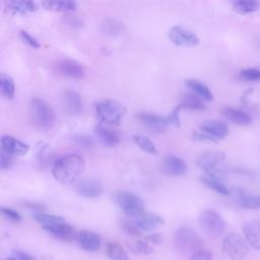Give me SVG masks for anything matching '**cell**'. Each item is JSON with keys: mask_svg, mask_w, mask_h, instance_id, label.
<instances>
[{"mask_svg": "<svg viewBox=\"0 0 260 260\" xmlns=\"http://www.w3.org/2000/svg\"><path fill=\"white\" fill-rule=\"evenodd\" d=\"M85 161L79 154L69 153L58 157L52 165L51 172L54 179L61 185L74 183L82 174Z\"/></svg>", "mask_w": 260, "mask_h": 260, "instance_id": "cell-1", "label": "cell"}, {"mask_svg": "<svg viewBox=\"0 0 260 260\" xmlns=\"http://www.w3.org/2000/svg\"><path fill=\"white\" fill-rule=\"evenodd\" d=\"M28 117L31 125L40 130L50 129L55 123L52 107L42 99L35 98L28 104Z\"/></svg>", "mask_w": 260, "mask_h": 260, "instance_id": "cell-2", "label": "cell"}, {"mask_svg": "<svg viewBox=\"0 0 260 260\" xmlns=\"http://www.w3.org/2000/svg\"><path fill=\"white\" fill-rule=\"evenodd\" d=\"M198 167L204 171L205 175L224 181L226 178L225 155L221 151H206L197 158Z\"/></svg>", "mask_w": 260, "mask_h": 260, "instance_id": "cell-3", "label": "cell"}, {"mask_svg": "<svg viewBox=\"0 0 260 260\" xmlns=\"http://www.w3.org/2000/svg\"><path fill=\"white\" fill-rule=\"evenodd\" d=\"M124 105L115 100H105L95 105V113L101 121L110 125H117L126 114Z\"/></svg>", "mask_w": 260, "mask_h": 260, "instance_id": "cell-4", "label": "cell"}, {"mask_svg": "<svg viewBox=\"0 0 260 260\" xmlns=\"http://www.w3.org/2000/svg\"><path fill=\"white\" fill-rule=\"evenodd\" d=\"M115 199L126 215L139 218L144 214L143 201L133 192L119 191L115 194Z\"/></svg>", "mask_w": 260, "mask_h": 260, "instance_id": "cell-5", "label": "cell"}, {"mask_svg": "<svg viewBox=\"0 0 260 260\" xmlns=\"http://www.w3.org/2000/svg\"><path fill=\"white\" fill-rule=\"evenodd\" d=\"M222 251L232 260H243L249 251L246 239L237 233H229L222 240Z\"/></svg>", "mask_w": 260, "mask_h": 260, "instance_id": "cell-6", "label": "cell"}, {"mask_svg": "<svg viewBox=\"0 0 260 260\" xmlns=\"http://www.w3.org/2000/svg\"><path fill=\"white\" fill-rule=\"evenodd\" d=\"M175 245L184 253L200 251L202 247V241L198 234L190 228H181L175 234Z\"/></svg>", "mask_w": 260, "mask_h": 260, "instance_id": "cell-7", "label": "cell"}, {"mask_svg": "<svg viewBox=\"0 0 260 260\" xmlns=\"http://www.w3.org/2000/svg\"><path fill=\"white\" fill-rule=\"evenodd\" d=\"M199 225L201 230L209 237L220 236L224 231V221L221 216L212 209H206L199 216Z\"/></svg>", "mask_w": 260, "mask_h": 260, "instance_id": "cell-8", "label": "cell"}, {"mask_svg": "<svg viewBox=\"0 0 260 260\" xmlns=\"http://www.w3.org/2000/svg\"><path fill=\"white\" fill-rule=\"evenodd\" d=\"M53 72L61 77L80 79L84 75L83 66L72 59H57L52 63Z\"/></svg>", "mask_w": 260, "mask_h": 260, "instance_id": "cell-9", "label": "cell"}, {"mask_svg": "<svg viewBox=\"0 0 260 260\" xmlns=\"http://www.w3.org/2000/svg\"><path fill=\"white\" fill-rule=\"evenodd\" d=\"M168 36L171 42L179 47H194L197 46L200 42L196 34L180 25H175L171 27Z\"/></svg>", "mask_w": 260, "mask_h": 260, "instance_id": "cell-10", "label": "cell"}, {"mask_svg": "<svg viewBox=\"0 0 260 260\" xmlns=\"http://www.w3.org/2000/svg\"><path fill=\"white\" fill-rule=\"evenodd\" d=\"M77 194L85 198H98L103 193V186L100 181L92 178L78 180L74 186Z\"/></svg>", "mask_w": 260, "mask_h": 260, "instance_id": "cell-11", "label": "cell"}, {"mask_svg": "<svg viewBox=\"0 0 260 260\" xmlns=\"http://www.w3.org/2000/svg\"><path fill=\"white\" fill-rule=\"evenodd\" d=\"M233 199L242 207L255 209L260 207V196L242 188H234L231 191Z\"/></svg>", "mask_w": 260, "mask_h": 260, "instance_id": "cell-12", "label": "cell"}, {"mask_svg": "<svg viewBox=\"0 0 260 260\" xmlns=\"http://www.w3.org/2000/svg\"><path fill=\"white\" fill-rule=\"evenodd\" d=\"M200 130L203 133H206L216 140L223 139L229 134V126L225 122L217 119L205 120L200 125Z\"/></svg>", "mask_w": 260, "mask_h": 260, "instance_id": "cell-13", "label": "cell"}, {"mask_svg": "<svg viewBox=\"0 0 260 260\" xmlns=\"http://www.w3.org/2000/svg\"><path fill=\"white\" fill-rule=\"evenodd\" d=\"M243 234L248 244L260 250V218H251L243 225Z\"/></svg>", "mask_w": 260, "mask_h": 260, "instance_id": "cell-14", "label": "cell"}, {"mask_svg": "<svg viewBox=\"0 0 260 260\" xmlns=\"http://www.w3.org/2000/svg\"><path fill=\"white\" fill-rule=\"evenodd\" d=\"M76 241L81 249L87 252H95L100 250L102 245L101 237L92 231H81L76 236Z\"/></svg>", "mask_w": 260, "mask_h": 260, "instance_id": "cell-15", "label": "cell"}, {"mask_svg": "<svg viewBox=\"0 0 260 260\" xmlns=\"http://www.w3.org/2000/svg\"><path fill=\"white\" fill-rule=\"evenodd\" d=\"M137 118L144 126L154 132H164L169 125L167 117H162L160 115L152 113H139L137 115Z\"/></svg>", "mask_w": 260, "mask_h": 260, "instance_id": "cell-16", "label": "cell"}, {"mask_svg": "<svg viewBox=\"0 0 260 260\" xmlns=\"http://www.w3.org/2000/svg\"><path fill=\"white\" fill-rule=\"evenodd\" d=\"M1 144H2V149L10 153L11 155L21 156L26 154L29 149L26 143L10 135H3L1 138Z\"/></svg>", "mask_w": 260, "mask_h": 260, "instance_id": "cell-17", "label": "cell"}, {"mask_svg": "<svg viewBox=\"0 0 260 260\" xmlns=\"http://www.w3.org/2000/svg\"><path fill=\"white\" fill-rule=\"evenodd\" d=\"M161 170L169 176H182L186 173L187 166L182 158L169 155L164 158L161 162Z\"/></svg>", "mask_w": 260, "mask_h": 260, "instance_id": "cell-18", "label": "cell"}, {"mask_svg": "<svg viewBox=\"0 0 260 260\" xmlns=\"http://www.w3.org/2000/svg\"><path fill=\"white\" fill-rule=\"evenodd\" d=\"M65 111L70 115H78L82 111V100L80 95L71 89L65 90L62 96Z\"/></svg>", "mask_w": 260, "mask_h": 260, "instance_id": "cell-19", "label": "cell"}, {"mask_svg": "<svg viewBox=\"0 0 260 260\" xmlns=\"http://www.w3.org/2000/svg\"><path fill=\"white\" fill-rule=\"evenodd\" d=\"M4 9L11 14H26L34 12L38 9V5L32 1H6L4 3Z\"/></svg>", "mask_w": 260, "mask_h": 260, "instance_id": "cell-20", "label": "cell"}, {"mask_svg": "<svg viewBox=\"0 0 260 260\" xmlns=\"http://www.w3.org/2000/svg\"><path fill=\"white\" fill-rule=\"evenodd\" d=\"M220 112L226 119H229L230 121H232L237 125L247 126V125H250L252 122V117L248 113L240 109L224 107L220 110Z\"/></svg>", "mask_w": 260, "mask_h": 260, "instance_id": "cell-21", "label": "cell"}, {"mask_svg": "<svg viewBox=\"0 0 260 260\" xmlns=\"http://www.w3.org/2000/svg\"><path fill=\"white\" fill-rule=\"evenodd\" d=\"M43 229L48 233L52 234L53 236H55L56 238L62 240H71L75 237L74 229L70 224L66 223V221L52 225H45L43 226Z\"/></svg>", "mask_w": 260, "mask_h": 260, "instance_id": "cell-22", "label": "cell"}, {"mask_svg": "<svg viewBox=\"0 0 260 260\" xmlns=\"http://www.w3.org/2000/svg\"><path fill=\"white\" fill-rule=\"evenodd\" d=\"M94 134L104 145L116 146L117 144L120 143V137L117 134V132L107 127H104L101 125L96 126L94 128Z\"/></svg>", "mask_w": 260, "mask_h": 260, "instance_id": "cell-23", "label": "cell"}, {"mask_svg": "<svg viewBox=\"0 0 260 260\" xmlns=\"http://www.w3.org/2000/svg\"><path fill=\"white\" fill-rule=\"evenodd\" d=\"M135 223L142 231H153L164 224V219L158 214L146 213L137 218Z\"/></svg>", "mask_w": 260, "mask_h": 260, "instance_id": "cell-24", "label": "cell"}, {"mask_svg": "<svg viewBox=\"0 0 260 260\" xmlns=\"http://www.w3.org/2000/svg\"><path fill=\"white\" fill-rule=\"evenodd\" d=\"M45 9L51 11H58V12H71L75 11L77 8V3L74 1H45L42 3Z\"/></svg>", "mask_w": 260, "mask_h": 260, "instance_id": "cell-25", "label": "cell"}, {"mask_svg": "<svg viewBox=\"0 0 260 260\" xmlns=\"http://www.w3.org/2000/svg\"><path fill=\"white\" fill-rule=\"evenodd\" d=\"M185 83L189 88H191L197 95H199L204 101H212L213 94L210 91L209 87L205 83H203L197 79H191V78L186 79Z\"/></svg>", "mask_w": 260, "mask_h": 260, "instance_id": "cell-26", "label": "cell"}, {"mask_svg": "<svg viewBox=\"0 0 260 260\" xmlns=\"http://www.w3.org/2000/svg\"><path fill=\"white\" fill-rule=\"evenodd\" d=\"M204 100L195 93H185L182 96V101L179 104L182 109H190V110H205Z\"/></svg>", "mask_w": 260, "mask_h": 260, "instance_id": "cell-27", "label": "cell"}, {"mask_svg": "<svg viewBox=\"0 0 260 260\" xmlns=\"http://www.w3.org/2000/svg\"><path fill=\"white\" fill-rule=\"evenodd\" d=\"M201 182L206 186L208 187L209 189L221 194V195H230L231 194V191L228 189V187L224 185L223 181L222 180H219L217 178H214V177H211V176H202L200 178Z\"/></svg>", "mask_w": 260, "mask_h": 260, "instance_id": "cell-28", "label": "cell"}, {"mask_svg": "<svg viewBox=\"0 0 260 260\" xmlns=\"http://www.w3.org/2000/svg\"><path fill=\"white\" fill-rule=\"evenodd\" d=\"M0 91L1 95L6 100H12L15 94L14 81L5 73L0 74Z\"/></svg>", "mask_w": 260, "mask_h": 260, "instance_id": "cell-29", "label": "cell"}, {"mask_svg": "<svg viewBox=\"0 0 260 260\" xmlns=\"http://www.w3.org/2000/svg\"><path fill=\"white\" fill-rule=\"evenodd\" d=\"M106 253L112 260H130L124 248L117 242L110 241L106 246Z\"/></svg>", "mask_w": 260, "mask_h": 260, "instance_id": "cell-30", "label": "cell"}, {"mask_svg": "<svg viewBox=\"0 0 260 260\" xmlns=\"http://www.w3.org/2000/svg\"><path fill=\"white\" fill-rule=\"evenodd\" d=\"M260 2L255 0H239L233 3V9L239 14H248L258 10Z\"/></svg>", "mask_w": 260, "mask_h": 260, "instance_id": "cell-31", "label": "cell"}, {"mask_svg": "<svg viewBox=\"0 0 260 260\" xmlns=\"http://www.w3.org/2000/svg\"><path fill=\"white\" fill-rule=\"evenodd\" d=\"M34 218L37 222L41 223L43 226L45 225H52L60 222H65V219L62 216L50 214V213H44V212H36L34 214Z\"/></svg>", "mask_w": 260, "mask_h": 260, "instance_id": "cell-32", "label": "cell"}, {"mask_svg": "<svg viewBox=\"0 0 260 260\" xmlns=\"http://www.w3.org/2000/svg\"><path fill=\"white\" fill-rule=\"evenodd\" d=\"M133 141L134 143L143 151L150 153V154H157V148L154 145V143L147 138L146 136L143 135H134L133 136Z\"/></svg>", "mask_w": 260, "mask_h": 260, "instance_id": "cell-33", "label": "cell"}, {"mask_svg": "<svg viewBox=\"0 0 260 260\" xmlns=\"http://www.w3.org/2000/svg\"><path fill=\"white\" fill-rule=\"evenodd\" d=\"M122 30H123V23L113 18L106 19L105 22L102 24V31L107 36H111V37L117 36L121 34Z\"/></svg>", "mask_w": 260, "mask_h": 260, "instance_id": "cell-34", "label": "cell"}, {"mask_svg": "<svg viewBox=\"0 0 260 260\" xmlns=\"http://www.w3.org/2000/svg\"><path fill=\"white\" fill-rule=\"evenodd\" d=\"M128 247L134 253L144 254V255H148V254L152 253L151 246L145 240L144 241H142V240L130 241V242H128Z\"/></svg>", "mask_w": 260, "mask_h": 260, "instance_id": "cell-35", "label": "cell"}, {"mask_svg": "<svg viewBox=\"0 0 260 260\" xmlns=\"http://www.w3.org/2000/svg\"><path fill=\"white\" fill-rule=\"evenodd\" d=\"M120 226L128 235L135 236V237H138V236L141 235V230L134 222H131V221H128V220H122L120 222Z\"/></svg>", "mask_w": 260, "mask_h": 260, "instance_id": "cell-36", "label": "cell"}, {"mask_svg": "<svg viewBox=\"0 0 260 260\" xmlns=\"http://www.w3.org/2000/svg\"><path fill=\"white\" fill-rule=\"evenodd\" d=\"M241 76L246 79V80H260V69L257 68H247V69H243L240 72Z\"/></svg>", "mask_w": 260, "mask_h": 260, "instance_id": "cell-37", "label": "cell"}, {"mask_svg": "<svg viewBox=\"0 0 260 260\" xmlns=\"http://www.w3.org/2000/svg\"><path fill=\"white\" fill-rule=\"evenodd\" d=\"M74 140L78 146H80L83 149L89 150L93 147V141L90 137L85 135H77L74 137Z\"/></svg>", "mask_w": 260, "mask_h": 260, "instance_id": "cell-38", "label": "cell"}, {"mask_svg": "<svg viewBox=\"0 0 260 260\" xmlns=\"http://www.w3.org/2000/svg\"><path fill=\"white\" fill-rule=\"evenodd\" d=\"M12 165V155L5 150H1L0 154V169L2 171L8 170Z\"/></svg>", "mask_w": 260, "mask_h": 260, "instance_id": "cell-39", "label": "cell"}, {"mask_svg": "<svg viewBox=\"0 0 260 260\" xmlns=\"http://www.w3.org/2000/svg\"><path fill=\"white\" fill-rule=\"evenodd\" d=\"M20 37H21L22 41H23L24 43H26L29 47H32V48H36V49H38V48L41 47V45H40V43L38 42V40H37L36 38H34L31 35H29L26 30L21 29V30H20Z\"/></svg>", "mask_w": 260, "mask_h": 260, "instance_id": "cell-40", "label": "cell"}, {"mask_svg": "<svg viewBox=\"0 0 260 260\" xmlns=\"http://www.w3.org/2000/svg\"><path fill=\"white\" fill-rule=\"evenodd\" d=\"M1 212H2V214L4 215V216H6L7 218H9L10 220H12V221H20L21 220V216H20V214L16 211V210H14V209H12V208H9V207H1Z\"/></svg>", "mask_w": 260, "mask_h": 260, "instance_id": "cell-41", "label": "cell"}, {"mask_svg": "<svg viewBox=\"0 0 260 260\" xmlns=\"http://www.w3.org/2000/svg\"><path fill=\"white\" fill-rule=\"evenodd\" d=\"M182 110V107L180 105H178V107L176 109H174V111L171 113L170 116L167 117L169 124L175 125L177 127L180 126V118H179V112Z\"/></svg>", "mask_w": 260, "mask_h": 260, "instance_id": "cell-42", "label": "cell"}, {"mask_svg": "<svg viewBox=\"0 0 260 260\" xmlns=\"http://www.w3.org/2000/svg\"><path fill=\"white\" fill-rule=\"evenodd\" d=\"M193 138L197 141H204V142H217L218 141L215 138H213L212 136H210L206 133H203V132H194Z\"/></svg>", "mask_w": 260, "mask_h": 260, "instance_id": "cell-43", "label": "cell"}, {"mask_svg": "<svg viewBox=\"0 0 260 260\" xmlns=\"http://www.w3.org/2000/svg\"><path fill=\"white\" fill-rule=\"evenodd\" d=\"M191 260H214V259L212 257V254L209 253L208 251L200 250L192 255Z\"/></svg>", "mask_w": 260, "mask_h": 260, "instance_id": "cell-44", "label": "cell"}, {"mask_svg": "<svg viewBox=\"0 0 260 260\" xmlns=\"http://www.w3.org/2000/svg\"><path fill=\"white\" fill-rule=\"evenodd\" d=\"M148 244L151 243V244H160L162 241H164V237L158 234V233H155V234H150V235H147L144 239Z\"/></svg>", "mask_w": 260, "mask_h": 260, "instance_id": "cell-45", "label": "cell"}, {"mask_svg": "<svg viewBox=\"0 0 260 260\" xmlns=\"http://www.w3.org/2000/svg\"><path fill=\"white\" fill-rule=\"evenodd\" d=\"M13 257L16 260H36L31 255H29L23 251H20V250H15L13 252Z\"/></svg>", "mask_w": 260, "mask_h": 260, "instance_id": "cell-46", "label": "cell"}, {"mask_svg": "<svg viewBox=\"0 0 260 260\" xmlns=\"http://www.w3.org/2000/svg\"><path fill=\"white\" fill-rule=\"evenodd\" d=\"M3 260H16L13 256L12 257H8V258H5V259H3Z\"/></svg>", "mask_w": 260, "mask_h": 260, "instance_id": "cell-47", "label": "cell"}]
</instances>
